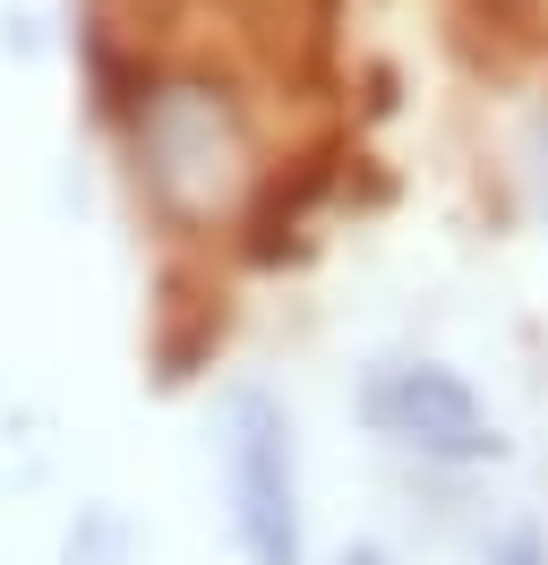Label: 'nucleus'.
<instances>
[{
    "mask_svg": "<svg viewBox=\"0 0 548 565\" xmlns=\"http://www.w3.org/2000/svg\"><path fill=\"white\" fill-rule=\"evenodd\" d=\"M342 565H394V557H386L377 540H360V548H342Z\"/></svg>",
    "mask_w": 548,
    "mask_h": 565,
    "instance_id": "nucleus-5",
    "label": "nucleus"
},
{
    "mask_svg": "<svg viewBox=\"0 0 548 565\" xmlns=\"http://www.w3.org/2000/svg\"><path fill=\"white\" fill-rule=\"evenodd\" d=\"M351 403H360L369 437H386L394 455L429 462V471H488V462H506L497 412L445 360H377Z\"/></svg>",
    "mask_w": 548,
    "mask_h": 565,
    "instance_id": "nucleus-2",
    "label": "nucleus"
},
{
    "mask_svg": "<svg viewBox=\"0 0 548 565\" xmlns=\"http://www.w3.org/2000/svg\"><path fill=\"white\" fill-rule=\"evenodd\" d=\"M531 180H540V206H548V111L531 120Z\"/></svg>",
    "mask_w": 548,
    "mask_h": 565,
    "instance_id": "nucleus-4",
    "label": "nucleus"
},
{
    "mask_svg": "<svg viewBox=\"0 0 548 565\" xmlns=\"http://www.w3.org/2000/svg\"><path fill=\"white\" fill-rule=\"evenodd\" d=\"M223 505H232V548L249 565H301L308 557V514H301V446L292 412L266 386L223 394Z\"/></svg>",
    "mask_w": 548,
    "mask_h": 565,
    "instance_id": "nucleus-1",
    "label": "nucleus"
},
{
    "mask_svg": "<svg viewBox=\"0 0 548 565\" xmlns=\"http://www.w3.org/2000/svg\"><path fill=\"white\" fill-rule=\"evenodd\" d=\"M488 565H548V540L531 523H514L506 540H497V548H488Z\"/></svg>",
    "mask_w": 548,
    "mask_h": 565,
    "instance_id": "nucleus-3",
    "label": "nucleus"
}]
</instances>
